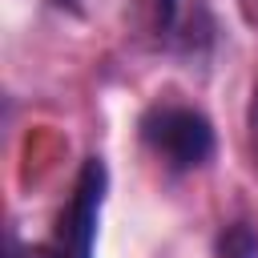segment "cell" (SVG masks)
Segmentation results:
<instances>
[{
	"label": "cell",
	"mask_w": 258,
	"mask_h": 258,
	"mask_svg": "<svg viewBox=\"0 0 258 258\" xmlns=\"http://www.w3.org/2000/svg\"><path fill=\"white\" fill-rule=\"evenodd\" d=\"M141 141L153 157H161L169 169L185 173L198 169L214 157V125L206 113L189 109V105H153L141 113Z\"/></svg>",
	"instance_id": "6da1fadb"
},
{
	"label": "cell",
	"mask_w": 258,
	"mask_h": 258,
	"mask_svg": "<svg viewBox=\"0 0 258 258\" xmlns=\"http://www.w3.org/2000/svg\"><path fill=\"white\" fill-rule=\"evenodd\" d=\"M105 189H109V169H105L101 157H89L81 165V173H77L73 202L64 206L60 226H56V246H52L56 258H93Z\"/></svg>",
	"instance_id": "7a4b0ae2"
},
{
	"label": "cell",
	"mask_w": 258,
	"mask_h": 258,
	"mask_svg": "<svg viewBox=\"0 0 258 258\" xmlns=\"http://www.w3.org/2000/svg\"><path fill=\"white\" fill-rule=\"evenodd\" d=\"M214 254H218V258H258V234H254L246 222H230V226L218 234Z\"/></svg>",
	"instance_id": "3957f363"
},
{
	"label": "cell",
	"mask_w": 258,
	"mask_h": 258,
	"mask_svg": "<svg viewBox=\"0 0 258 258\" xmlns=\"http://www.w3.org/2000/svg\"><path fill=\"white\" fill-rule=\"evenodd\" d=\"M246 125H250V145H254V157H258V81H254V93H250V109H246Z\"/></svg>",
	"instance_id": "277c9868"
},
{
	"label": "cell",
	"mask_w": 258,
	"mask_h": 258,
	"mask_svg": "<svg viewBox=\"0 0 258 258\" xmlns=\"http://www.w3.org/2000/svg\"><path fill=\"white\" fill-rule=\"evenodd\" d=\"M8 258H56L52 250H28L16 242V234H8Z\"/></svg>",
	"instance_id": "5b68a950"
},
{
	"label": "cell",
	"mask_w": 258,
	"mask_h": 258,
	"mask_svg": "<svg viewBox=\"0 0 258 258\" xmlns=\"http://www.w3.org/2000/svg\"><path fill=\"white\" fill-rule=\"evenodd\" d=\"M56 8H69V12H81V0H52Z\"/></svg>",
	"instance_id": "8992f818"
}]
</instances>
